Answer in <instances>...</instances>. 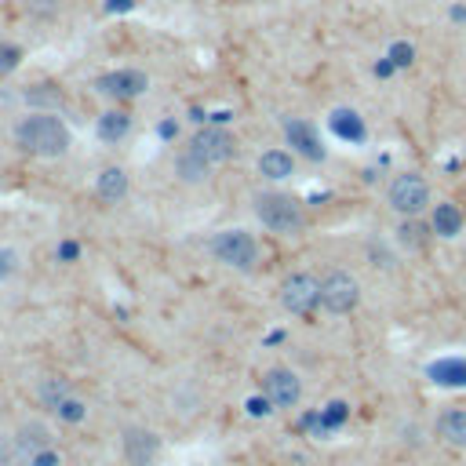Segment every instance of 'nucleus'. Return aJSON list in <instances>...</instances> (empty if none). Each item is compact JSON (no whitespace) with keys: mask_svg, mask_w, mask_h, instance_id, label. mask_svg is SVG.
Returning a JSON list of instances; mask_svg holds the SVG:
<instances>
[{"mask_svg":"<svg viewBox=\"0 0 466 466\" xmlns=\"http://www.w3.org/2000/svg\"><path fill=\"white\" fill-rule=\"evenodd\" d=\"M15 269V255L11 251H0V277H7Z\"/></svg>","mask_w":466,"mask_h":466,"instance_id":"30","label":"nucleus"},{"mask_svg":"<svg viewBox=\"0 0 466 466\" xmlns=\"http://www.w3.org/2000/svg\"><path fill=\"white\" fill-rule=\"evenodd\" d=\"M211 251H215L218 262H226V266H233V269H251L255 258H258V244H255V237L244 233V229H222V233L211 240Z\"/></svg>","mask_w":466,"mask_h":466,"instance_id":"3","label":"nucleus"},{"mask_svg":"<svg viewBox=\"0 0 466 466\" xmlns=\"http://www.w3.org/2000/svg\"><path fill=\"white\" fill-rule=\"evenodd\" d=\"M76 255H80V244H73V240H66V244L58 248V258H62V262H73Z\"/></svg>","mask_w":466,"mask_h":466,"instance_id":"28","label":"nucleus"},{"mask_svg":"<svg viewBox=\"0 0 466 466\" xmlns=\"http://www.w3.org/2000/svg\"><path fill=\"white\" fill-rule=\"evenodd\" d=\"M430 379L437 386H466V357H441L430 364Z\"/></svg>","mask_w":466,"mask_h":466,"instance_id":"15","label":"nucleus"},{"mask_svg":"<svg viewBox=\"0 0 466 466\" xmlns=\"http://www.w3.org/2000/svg\"><path fill=\"white\" fill-rule=\"evenodd\" d=\"M331 131L346 142H360L364 138V120L353 113V109H335L331 113Z\"/></svg>","mask_w":466,"mask_h":466,"instance_id":"20","label":"nucleus"},{"mask_svg":"<svg viewBox=\"0 0 466 466\" xmlns=\"http://www.w3.org/2000/svg\"><path fill=\"white\" fill-rule=\"evenodd\" d=\"M55 415H58V419H66V422H80V419L87 415V408H84V400H76V397L69 393V397L55 408Z\"/></svg>","mask_w":466,"mask_h":466,"instance_id":"22","label":"nucleus"},{"mask_svg":"<svg viewBox=\"0 0 466 466\" xmlns=\"http://www.w3.org/2000/svg\"><path fill=\"white\" fill-rule=\"evenodd\" d=\"M175 171H178V178H182V182H204V178H208V171H211V164H208L197 149H189V146H186V149L175 157Z\"/></svg>","mask_w":466,"mask_h":466,"instance_id":"16","label":"nucleus"},{"mask_svg":"<svg viewBox=\"0 0 466 466\" xmlns=\"http://www.w3.org/2000/svg\"><path fill=\"white\" fill-rule=\"evenodd\" d=\"M15 459H18V451H15V441L0 433V466H11Z\"/></svg>","mask_w":466,"mask_h":466,"instance_id":"25","label":"nucleus"},{"mask_svg":"<svg viewBox=\"0 0 466 466\" xmlns=\"http://www.w3.org/2000/svg\"><path fill=\"white\" fill-rule=\"evenodd\" d=\"M146 73H138V69H113V73H106V76H98L95 80V87L102 91V95H109V98H138L142 91H146Z\"/></svg>","mask_w":466,"mask_h":466,"instance_id":"9","label":"nucleus"},{"mask_svg":"<svg viewBox=\"0 0 466 466\" xmlns=\"http://www.w3.org/2000/svg\"><path fill=\"white\" fill-rule=\"evenodd\" d=\"M430 229H433L437 237H455V233L462 229V211H459V204H451V200L437 204V208H433V222H430Z\"/></svg>","mask_w":466,"mask_h":466,"instance_id":"18","label":"nucleus"},{"mask_svg":"<svg viewBox=\"0 0 466 466\" xmlns=\"http://www.w3.org/2000/svg\"><path fill=\"white\" fill-rule=\"evenodd\" d=\"M258 171H262L266 178L280 182V178H288V175L295 171V160H291L288 149H266V153L258 157Z\"/></svg>","mask_w":466,"mask_h":466,"instance_id":"17","label":"nucleus"},{"mask_svg":"<svg viewBox=\"0 0 466 466\" xmlns=\"http://www.w3.org/2000/svg\"><path fill=\"white\" fill-rule=\"evenodd\" d=\"M269 408H273V404H269L266 397H255V400H248V411H251V415H266Z\"/></svg>","mask_w":466,"mask_h":466,"instance_id":"29","label":"nucleus"},{"mask_svg":"<svg viewBox=\"0 0 466 466\" xmlns=\"http://www.w3.org/2000/svg\"><path fill=\"white\" fill-rule=\"evenodd\" d=\"M390 62H393V66H408V62H411V47H408V44L390 47Z\"/></svg>","mask_w":466,"mask_h":466,"instance_id":"27","label":"nucleus"},{"mask_svg":"<svg viewBox=\"0 0 466 466\" xmlns=\"http://www.w3.org/2000/svg\"><path fill=\"white\" fill-rule=\"evenodd\" d=\"M255 215L273 233H299L302 222H306L302 204L291 193H277V189H266V193L255 197Z\"/></svg>","mask_w":466,"mask_h":466,"instance_id":"2","label":"nucleus"},{"mask_svg":"<svg viewBox=\"0 0 466 466\" xmlns=\"http://www.w3.org/2000/svg\"><path fill=\"white\" fill-rule=\"evenodd\" d=\"M437 437L451 448H466V408H448L437 415Z\"/></svg>","mask_w":466,"mask_h":466,"instance_id":"12","label":"nucleus"},{"mask_svg":"<svg viewBox=\"0 0 466 466\" xmlns=\"http://www.w3.org/2000/svg\"><path fill=\"white\" fill-rule=\"evenodd\" d=\"M22 466H58V451H55V448H44V451L22 459Z\"/></svg>","mask_w":466,"mask_h":466,"instance_id":"24","label":"nucleus"},{"mask_svg":"<svg viewBox=\"0 0 466 466\" xmlns=\"http://www.w3.org/2000/svg\"><path fill=\"white\" fill-rule=\"evenodd\" d=\"M189 149H197L208 164H222V160H229V157L237 153V142H233L229 131H222V127L215 124V127H200V131L189 138Z\"/></svg>","mask_w":466,"mask_h":466,"instance_id":"8","label":"nucleus"},{"mask_svg":"<svg viewBox=\"0 0 466 466\" xmlns=\"http://www.w3.org/2000/svg\"><path fill=\"white\" fill-rule=\"evenodd\" d=\"M66 397H69V386H66L62 379H47V382L40 386V400H44L51 411H55V408H58Z\"/></svg>","mask_w":466,"mask_h":466,"instance_id":"21","label":"nucleus"},{"mask_svg":"<svg viewBox=\"0 0 466 466\" xmlns=\"http://www.w3.org/2000/svg\"><path fill=\"white\" fill-rule=\"evenodd\" d=\"M127 131H131V113H124V109H109V113H102V120H98V138H106V142H120Z\"/></svg>","mask_w":466,"mask_h":466,"instance_id":"19","label":"nucleus"},{"mask_svg":"<svg viewBox=\"0 0 466 466\" xmlns=\"http://www.w3.org/2000/svg\"><path fill=\"white\" fill-rule=\"evenodd\" d=\"M18 58H22V51L15 44H0V73H11L18 66Z\"/></svg>","mask_w":466,"mask_h":466,"instance_id":"23","label":"nucleus"},{"mask_svg":"<svg viewBox=\"0 0 466 466\" xmlns=\"http://www.w3.org/2000/svg\"><path fill=\"white\" fill-rule=\"evenodd\" d=\"M426 233H430V229H426V226H419L415 218L404 226V240H408V244H419V240H426Z\"/></svg>","mask_w":466,"mask_h":466,"instance_id":"26","label":"nucleus"},{"mask_svg":"<svg viewBox=\"0 0 466 466\" xmlns=\"http://www.w3.org/2000/svg\"><path fill=\"white\" fill-rule=\"evenodd\" d=\"M280 302L284 309H291L295 317H313L320 306V280L309 273H291L280 284Z\"/></svg>","mask_w":466,"mask_h":466,"instance_id":"5","label":"nucleus"},{"mask_svg":"<svg viewBox=\"0 0 466 466\" xmlns=\"http://www.w3.org/2000/svg\"><path fill=\"white\" fill-rule=\"evenodd\" d=\"M15 142L33 157H62L69 146V127L55 113H29L15 127Z\"/></svg>","mask_w":466,"mask_h":466,"instance_id":"1","label":"nucleus"},{"mask_svg":"<svg viewBox=\"0 0 466 466\" xmlns=\"http://www.w3.org/2000/svg\"><path fill=\"white\" fill-rule=\"evenodd\" d=\"M284 131H288V142H291L302 157H309V160H324V146H320V138H317V131H313L309 124H302V120H288Z\"/></svg>","mask_w":466,"mask_h":466,"instance_id":"13","label":"nucleus"},{"mask_svg":"<svg viewBox=\"0 0 466 466\" xmlns=\"http://www.w3.org/2000/svg\"><path fill=\"white\" fill-rule=\"evenodd\" d=\"M44 448H55L51 430H44V422H25V426H18V433H15V451H18V459H29V455H36V451H44Z\"/></svg>","mask_w":466,"mask_h":466,"instance_id":"11","label":"nucleus"},{"mask_svg":"<svg viewBox=\"0 0 466 466\" xmlns=\"http://www.w3.org/2000/svg\"><path fill=\"white\" fill-rule=\"evenodd\" d=\"M95 193H98V200H106V204L124 200V193H127V175H124V167H102V171H98V182H95Z\"/></svg>","mask_w":466,"mask_h":466,"instance_id":"14","label":"nucleus"},{"mask_svg":"<svg viewBox=\"0 0 466 466\" xmlns=\"http://www.w3.org/2000/svg\"><path fill=\"white\" fill-rule=\"evenodd\" d=\"M157 451H160V441H157L149 430H142V426L124 430V459H127L131 466H153Z\"/></svg>","mask_w":466,"mask_h":466,"instance_id":"10","label":"nucleus"},{"mask_svg":"<svg viewBox=\"0 0 466 466\" xmlns=\"http://www.w3.org/2000/svg\"><path fill=\"white\" fill-rule=\"evenodd\" d=\"M390 208L400 211L404 218H419L430 208V186L419 175H397L390 182Z\"/></svg>","mask_w":466,"mask_h":466,"instance_id":"4","label":"nucleus"},{"mask_svg":"<svg viewBox=\"0 0 466 466\" xmlns=\"http://www.w3.org/2000/svg\"><path fill=\"white\" fill-rule=\"evenodd\" d=\"M262 397H266L273 408H291V404H299V397H302V382H299V375H295L291 368H269V371L262 375Z\"/></svg>","mask_w":466,"mask_h":466,"instance_id":"7","label":"nucleus"},{"mask_svg":"<svg viewBox=\"0 0 466 466\" xmlns=\"http://www.w3.org/2000/svg\"><path fill=\"white\" fill-rule=\"evenodd\" d=\"M357 302H360V284L346 269H335L320 280V306L328 313H350L357 309Z\"/></svg>","mask_w":466,"mask_h":466,"instance_id":"6","label":"nucleus"}]
</instances>
